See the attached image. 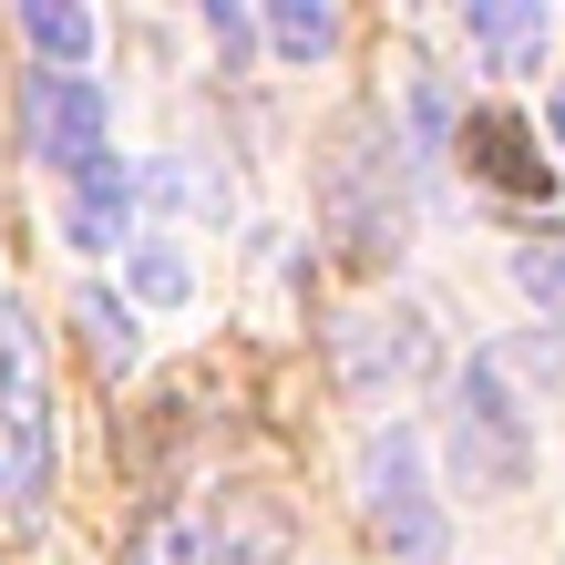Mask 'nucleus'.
Segmentation results:
<instances>
[{
  "label": "nucleus",
  "mask_w": 565,
  "mask_h": 565,
  "mask_svg": "<svg viewBox=\"0 0 565 565\" xmlns=\"http://www.w3.org/2000/svg\"><path fill=\"white\" fill-rule=\"evenodd\" d=\"M278 555V514H164L135 545V565H268Z\"/></svg>",
  "instance_id": "20e7f679"
},
{
  "label": "nucleus",
  "mask_w": 565,
  "mask_h": 565,
  "mask_svg": "<svg viewBox=\"0 0 565 565\" xmlns=\"http://www.w3.org/2000/svg\"><path fill=\"white\" fill-rule=\"evenodd\" d=\"M452 462L473 493H514L524 483V412L504 402V381H493V360L473 381H462V412H452Z\"/></svg>",
  "instance_id": "f03ea898"
},
{
  "label": "nucleus",
  "mask_w": 565,
  "mask_h": 565,
  "mask_svg": "<svg viewBox=\"0 0 565 565\" xmlns=\"http://www.w3.org/2000/svg\"><path fill=\"white\" fill-rule=\"evenodd\" d=\"M462 164H473L483 185H504V195H555V164L535 154V135H524L514 114H473L462 124Z\"/></svg>",
  "instance_id": "39448f33"
},
{
  "label": "nucleus",
  "mask_w": 565,
  "mask_h": 565,
  "mask_svg": "<svg viewBox=\"0 0 565 565\" xmlns=\"http://www.w3.org/2000/svg\"><path fill=\"white\" fill-rule=\"evenodd\" d=\"M462 31H473L493 62H535V52H545V11H493V0H473Z\"/></svg>",
  "instance_id": "1a4fd4ad"
},
{
  "label": "nucleus",
  "mask_w": 565,
  "mask_h": 565,
  "mask_svg": "<svg viewBox=\"0 0 565 565\" xmlns=\"http://www.w3.org/2000/svg\"><path fill=\"white\" fill-rule=\"evenodd\" d=\"M514 278H524V298H535V309H565V247H555V237L514 247Z\"/></svg>",
  "instance_id": "9b49d317"
},
{
  "label": "nucleus",
  "mask_w": 565,
  "mask_h": 565,
  "mask_svg": "<svg viewBox=\"0 0 565 565\" xmlns=\"http://www.w3.org/2000/svg\"><path fill=\"white\" fill-rule=\"evenodd\" d=\"M545 114H555V154H565V83H555V104H545Z\"/></svg>",
  "instance_id": "4468645a"
},
{
  "label": "nucleus",
  "mask_w": 565,
  "mask_h": 565,
  "mask_svg": "<svg viewBox=\"0 0 565 565\" xmlns=\"http://www.w3.org/2000/svg\"><path fill=\"white\" fill-rule=\"evenodd\" d=\"M0 431H11L21 493H42V473H52V402H42V340H31V319H0Z\"/></svg>",
  "instance_id": "7ed1b4c3"
},
{
  "label": "nucleus",
  "mask_w": 565,
  "mask_h": 565,
  "mask_svg": "<svg viewBox=\"0 0 565 565\" xmlns=\"http://www.w3.org/2000/svg\"><path fill=\"white\" fill-rule=\"evenodd\" d=\"M73 319L93 329V350H104V371H124V360H135V329H124V309H114L104 288H83V298H73Z\"/></svg>",
  "instance_id": "9d476101"
},
{
  "label": "nucleus",
  "mask_w": 565,
  "mask_h": 565,
  "mask_svg": "<svg viewBox=\"0 0 565 565\" xmlns=\"http://www.w3.org/2000/svg\"><path fill=\"white\" fill-rule=\"evenodd\" d=\"M360 483H371V514H381L402 545L431 535V504H422V483H412V431H381V443L360 452Z\"/></svg>",
  "instance_id": "423d86ee"
},
{
  "label": "nucleus",
  "mask_w": 565,
  "mask_h": 565,
  "mask_svg": "<svg viewBox=\"0 0 565 565\" xmlns=\"http://www.w3.org/2000/svg\"><path fill=\"white\" fill-rule=\"evenodd\" d=\"M268 31H278V52H329V42H340V21H329V11H309V0H288Z\"/></svg>",
  "instance_id": "ddd939ff"
},
{
  "label": "nucleus",
  "mask_w": 565,
  "mask_h": 565,
  "mask_svg": "<svg viewBox=\"0 0 565 565\" xmlns=\"http://www.w3.org/2000/svg\"><path fill=\"white\" fill-rule=\"evenodd\" d=\"M21 135H31V164H52L73 185L83 164H104V93L83 73H31L21 83Z\"/></svg>",
  "instance_id": "f257e3e1"
},
{
  "label": "nucleus",
  "mask_w": 565,
  "mask_h": 565,
  "mask_svg": "<svg viewBox=\"0 0 565 565\" xmlns=\"http://www.w3.org/2000/svg\"><path fill=\"white\" fill-rule=\"evenodd\" d=\"M124 216H135V164H83L73 175V237L83 247H124Z\"/></svg>",
  "instance_id": "0eeeda50"
},
{
  "label": "nucleus",
  "mask_w": 565,
  "mask_h": 565,
  "mask_svg": "<svg viewBox=\"0 0 565 565\" xmlns=\"http://www.w3.org/2000/svg\"><path fill=\"white\" fill-rule=\"evenodd\" d=\"M21 31H31V52H42L52 73H73L93 52V11H73V0H21Z\"/></svg>",
  "instance_id": "6e6552de"
},
{
  "label": "nucleus",
  "mask_w": 565,
  "mask_h": 565,
  "mask_svg": "<svg viewBox=\"0 0 565 565\" xmlns=\"http://www.w3.org/2000/svg\"><path fill=\"white\" fill-rule=\"evenodd\" d=\"M135 298L175 309V298H185V257H164V247H145V237H135Z\"/></svg>",
  "instance_id": "f8f14e48"
}]
</instances>
